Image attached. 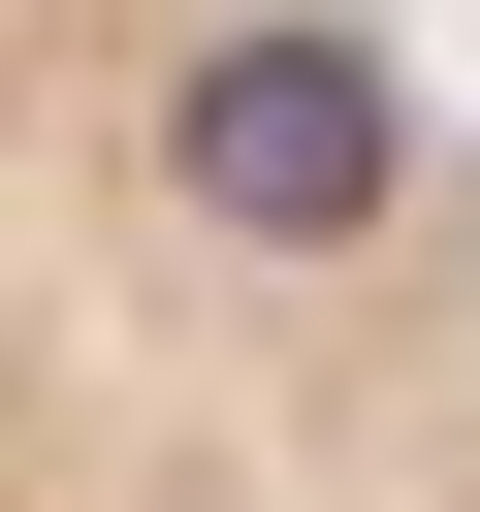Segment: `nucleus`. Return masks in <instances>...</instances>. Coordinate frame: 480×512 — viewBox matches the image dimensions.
<instances>
[{"label":"nucleus","mask_w":480,"mask_h":512,"mask_svg":"<svg viewBox=\"0 0 480 512\" xmlns=\"http://www.w3.org/2000/svg\"><path fill=\"white\" fill-rule=\"evenodd\" d=\"M0 512H480V96L384 0H0Z\"/></svg>","instance_id":"1"}]
</instances>
